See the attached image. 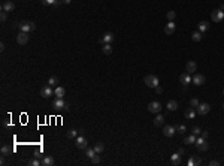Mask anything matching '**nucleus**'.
<instances>
[{
    "label": "nucleus",
    "instance_id": "1",
    "mask_svg": "<svg viewBox=\"0 0 224 166\" xmlns=\"http://www.w3.org/2000/svg\"><path fill=\"white\" fill-rule=\"evenodd\" d=\"M143 82L150 87V88H156V87H158V84H160V80H158V76L157 75H146L145 76V80H143Z\"/></svg>",
    "mask_w": 224,
    "mask_h": 166
},
{
    "label": "nucleus",
    "instance_id": "2",
    "mask_svg": "<svg viewBox=\"0 0 224 166\" xmlns=\"http://www.w3.org/2000/svg\"><path fill=\"white\" fill-rule=\"evenodd\" d=\"M18 29H20V32L30 33V32H33L34 29H36V24H34L33 21H21V23H18Z\"/></svg>",
    "mask_w": 224,
    "mask_h": 166
},
{
    "label": "nucleus",
    "instance_id": "3",
    "mask_svg": "<svg viewBox=\"0 0 224 166\" xmlns=\"http://www.w3.org/2000/svg\"><path fill=\"white\" fill-rule=\"evenodd\" d=\"M211 18H212V21L214 23H221L223 20H224V11L223 9H215V11H212V14H211Z\"/></svg>",
    "mask_w": 224,
    "mask_h": 166
},
{
    "label": "nucleus",
    "instance_id": "4",
    "mask_svg": "<svg viewBox=\"0 0 224 166\" xmlns=\"http://www.w3.org/2000/svg\"><path fill=\"white\" fill-rule=\"evenodd\" d=\"M163 109V105L160 103V102H151L150 105H148V111L151 112V114H158V112Z\"/></svg>",
    "mask_w": 224,
    "mask_h": 166
},
{
    "label": "nucleus",
    "instance_id": "5",
    "mask_svg": "<svg viewBox=\"0 0 224 166\" xmlns=\"http://www.w3.org/2000/svg\"><path fill=\"white\" fill-rule=\"evenodd\" d=\"M211 111V105L209 103H199V106L196 108V112L200 115H206Z\"/></svg>",
    "mask_w": 224,
    "mask_h": 166
},
{
    "label": "nucleus",
    "instance_id": "6",
    "mask_svg": "<svg viewBox=\"0 0 224 166\" xmlns=\"http://www.w3.org/2000/svg\"><path fill=\"white\" fill-rule=\"evenodd\" d=\"M53 106L55 109H69V105L63 100V97H57L54 102H53Z\"/></svg>",
    "mask_w": 224,
    "mask_h": 166
},
{
    "label": "nucleus",
    "instance_id": "7",
    "mask_svg": "<svg viewBox=\"0 0 224 166\" xmlns=\"http://www.w3.org/2000/svg\"><path fill=\"white\" fill-rule=\"evenodd\" d=\"M54 94V90H53V87L51 85H45V87H42V90H40V96L42 97H45V99H48V97H51V96Z\"/></svg>",
    "mask_w": 224,
    "mask_h": 166
},
{
    "label": "nucleus",
    "instance_id": "8",
    "mask_svg": "<svg viewBox=\"0 0 224 166\" xmlns=\"http://www.w3.org/2000/svg\"><path fill=\"white\" fill-rule=\"evenodd\" d=\"M88 147V141L85 139L84 136H76V148L79 150H85Z\"/></svg>",
    "mask_w": 224,
    "mask_h": 166
},
{
    "label": "nucleus",
    "instance_id": "9",
    "mask_svg": "<svg viewBox=\"0 0 224 166\" xmlns=\"http://www.w3.org/2000/svg\"><path fill=\"white\" fill-rule=\"evenodd\" d=\"M163 133H165V136H167V138H172V136L176 133V129H175V126L166 124L165 127H163Z\"/></svg>",
    "mask_w": 224,
    "mask_h": 166
},
{
    "label": "nucleus",
    "instance_id": "10",
    "mask_svg": "<svg viewBox=\"0 0 224 166\" xmlns=\"http://www.w3.org/2000/svg\"><path fill=\"white\" fill-rule=\"evenodd\" d=\"M16 42H18L20 45H25V43L29 42V33L20 32V33H18V36H16Z\"/></svg>",
    "mask_w": 224,
    "mask_h": 166
},
{
    "label": "nucleus",
    "instance_id": "11",
    "mask_svg": "<svg viewBox=\"0 0 224 166\" xmlns=\"http://www.w3.org/2000/svg\"><path fill=\"white\" fill-rule=\"evenodd\" d=\"M15 9V5L12 0H5L2 3V11H6V12H12Z\"/></svg>",
    "mask_w": 224,
    "mask_h": 166
},
{
    "label": "nucleus",
    "instance_id": "12",
    "mask_svg": "<svg viewBox=\"0 0 224 166\" xmlns=\"http://www.w3.org/2000/svg\"><path fill=\"white\" fill-rule=\"evenodd\" d=\"M175 30H176V24H175L173 21H169V23L165 25V33L169 34V36H170V34H173Z\"/></svg>",
    "mask_w": 224,
    "mask_h": 166
},
{
    "label": "nucleus",
    "instance_id": "13",
    "mask_svg": "<svg viewBox=\"0 0 224 166\" xmlns=\"http://www.w3.org/2000/svg\"><path fill=\"white\" fill-rule=\"evenodd\" d=\"M115 39V36H114V33H111V32H108V33H105L103 36L100 38V43H111L112 40Z\"/></svg>",
    "mask_w": 224,
    "mask_h": 166
},
{
    "label": "nucleus",
    "instance_id": "14",
    "mask_svg": "<svg viewBox=\"0 0 224 166\" xmlns=\"http://www.w3.org/2000/svg\"><path fill=\"white\" fill-rule=\"evenodd\" d=\"M196 69H197V63L194 62V60H188L187 64H185V71L188 73H193V72H196Z\"/></svg>",
    "mask_w": 224,
    "mask_h": 166
},
{
    "label": "nucleus",
    "instance_id": "15",
    "mask_svg": "<svg viewBox=\"0 0 224 166\" xmlns=\"http://www.w3.org/2000/svg\"><path fill=\"white\" fill-rule=\"evenodd\" d=\"M42 166H54L55 165V160H54V157H51V156H44V159L40 160Z\"/></svg>",
    "mask_w": 224,
    "mask_h": 166
},
{
    "label": "nucleus",
    "instance_id": "16",
    "mask_svg": "<svg viewBox=\"0 0 224 166\" xmlns=\"http://www.w3.org/2000/svg\"><path fill=\"white\" fill-rule=\"evenodd\" d=\"M205 76L202 75V73H194V76H193V84H196V85H203L205 84Z\"/></svg>",
    "mask_w": 224,
    "mask_h": 166
},
{
    "label": "nucleus",
    "instance_id": "17",
    "mask_svg": "<svg viewBox=\"0 0 224 166\" xmlns=\"http://www.w3.org/2000/svg\"><path fill=\"white\" fill-rule=\"evenodd\" d=\"M179 81H181V84L187 85V84H190L193 81V78L190 76V73H188V72H185V73H182V75L179 76Z\"/></svg>",
    "mask_w": 224,
    "mask_h": 166
},
{
    "label": "nucleus",
    "instance_id": "18",
    "mask_svg": "<svg viewBox=\"0 0 224 166\" xmlns=\"http://www.w3.org/2000/svg\"><path fill=\"white\" fill-rule=\"evenodd\" d=\"M202 163V159L200 157H190V159H188V162H187V165L188 166H197V165H200Z\"/></svg>",
    "mask_w": 224,
    "mask_h": 166
},
{
    "label": "nucleus",
    "instance_id": "19",
    "mask_svg": "<svg viewBox=\"0 0 224 166\" xmlns=\"http://www.w3.org/2000/svg\"><path fill=\"white\" fill-rule=\"evenodd\" d=\"M184 115H185V118L193 120V118L196 117V111H194V108H187V109L184 111Z\"/></svg>",
    "mask_w": 224,
    "mask_h": 166
},
{
    "label": "nucleus",
    "instance_id": "20",
    "mask_svg": "<svg viewBox=\"0 0 224 166\" xmlns=\"http://www.w3.org/2000/svg\"><path fill=\"white\" fill-rule=\"evenodd\" d=\"M209 29V23L208 21H200L199 24H197V30H199V32H206V30H208Z\"/></svg>",
    "mask_w": 224,
    "mask_h": 166
},
{
    "label": "nucleus",
    "instance_id": "21",
    "mask_svg": "<svg viewBox=\"0 0 224 166\" xmlns=\"http://www.w3.org/2000/svg\"><path fill=\"white\" fill-rule=\"evenodd\" d=\"M54 94L57 96V97H64V94H66V88H64V87H55Z\"/></svg>",
    "mask_w": 224,
    "mask_h": 166
},
{
    "label": "nucleus",
    "instance_id": "22",
    "mask_svg": "<svg viewBox=\"0 0 224 166\" xmlns=\"http://www.w3.org/2000/svg\"><path fill=\"white\" fill-rule=\"evenodd\" d=\"M170 163L173 165V166H178V165L181 163V156H179V153H175V154H172Z\"/></svg>",
    "mask_w": 224,
    "mask_h": 166
},
{
    "label": "nucleus",
    "instance_id": "23",
    "mask_svg": "<svg viewBox=\"0 0 224 166\" xmlns=\"http://www.w3.org/2000/svg\"><path fill=\"white\" fill-rule=\"evenodd\" d=\"M196 148H197L199 151H208L209 144L206 142V141H203V142H200V144H196Z\"/></svg>",
    "mask_w": 224,
    "mask_h": 166
},
{
    "label": "nucleus",
    "instance_id": "24",
    "mask_svg": "<svg viewBox=\"0 0 224 166\" xmlns=\"http://www.w3.org/2000/svg\"><path fill=\"white\" fill-rule=\"evenodd\" d=\"M102 51H103V54H106V56L112 54V45H111V43H103Z\"/></svg>",
    "mask_w": 224,
    "mask_h": 166
},
{
    "label": "nucleus",
    "instance_id": "25",
    "mask_svg": "<svg viewBox=\"0 0 224 166\" xmlns=\"http://www.w3.org/2000/svg\"><path fill=\"white\" fill-rule=\"evenodd\" d=\"M184 144H187V145L196 144V135H194V133H193V135H188V136L184 139Z\"/></svg>",
    "mask_w": 224,
    "mask_h": 166
},
{
    "label": "nucleus",
    "instance_id": "26",
    "mask_svg": "<svg viewBox=\"0 0 224 166\" xmlns=\"http://www.w3.org/2000/svg\"><path fill=\"white\" fill-rule=\"evenodd\" d=\"M166 108H167L169 111H175V109H178V102H176V100H169Z\"/></svg>",
    "mask_w": 224,
    "mask_h": 166
},
{
    "label": "nucleus",
    "instance_id": "27",
    "mask_svg": "<svg viewBox=\"0 0 224 166\" xmlns=\"http://www.w3.org/2000/svg\"><path fill=\"white\" fill-rule=\"evenodd\" d=\"M163 123H165V117H163L161 114H158L156 118H154V124L156 126H163Z\"/></svg>",
    "mask_w": 224,
    "mask_h": 166
},
{
    "label": "nucleus",
    "instance_id": "28",
    "mask_svg": "<svg viewBox=\"0 0 224 166\" xmlns=\"http://www.w3.org/2000/svg\"><path fill=\"white\" fill-rule=\"evenodd\" d=\"M94 150H96V153H97V154H102L103 151H105V144L97 142L96 145H94Z\"/></svg>",
    "mask_w": 224,
    "mask_h": 166
},
{
    "label": "nucleus",
    "instance_id": "29",
    "mask_svg": "<svg viewBox=\"0 0 224 166\" xmlns=\"http://www.w3.org/2000/svg\"><path fill=\"white\" fill-rule=\"evenodd\" d=\"M191 39H193L194 42H200V40H202V32H199V30L194 32V33L191 34Z\"/></svg>",
    "mask_w": 224,
    "mask_h": 166
},
{
    "label": "nucleus",
    "instance_id": "30",
    "mask_svg": "<svg viewBox=\"0 0 224 166\" xmlns=\"http://www.w3.org/2000/svg\"><path fill=\"white\" fill-rule=\"evenodd\" d=\"M96 154H97V153H96V150H94V148H88V147L85 148V156H87L88 159H91V157L96 156Z\"/></svg>",
    "mask_w": 224,
    "mask_h": 166
},
{
    "label": "nucleus",
    "instance_id": "31",
    "mask_svg": "<svg viewBox=\"0 0 224 166\" xmlns=\"http://www.w3.org/2000/svg\"><path fill=\"white\" fill-rule=\"evenodd\" d=\"M11 151H12V150L9 148V145H3V147H2V150H0V153H2L3 157H5V156H9Z\"/></svg>",
    "mask_w": 224,
    "mask_h": 166
},
{
    "label": "nucleus",
    "instance_id": "32",
    "mask_svg": "<svg viewBox=\"0 0 224 166\" xmlns=\"http://www.w3.org/2000/svg\"><path fill=\"white\" fill-rule=\"evenodd\" d=\"M66 136H67L69 139H70V138H76V136H78V130H75V129H70V130H69V132L66 133Z\"/></svg>",
    "mask_w": 224,
    "mask_h": 166
},
{
    "label": "nucleus",
    "instance_id": "33",
    "mask_svg": "<svg viewBox=\"0 0 224 166\" xmlns=\"http://www.w3.org/2000/svg\"><path fill=\"white\" fill-rule=\"evenodd\" d=\"M175 129H176V132H178V133H181V135H184V133L187 132V127H185L184 124H178Z\"/></svg>",
    "mask_w": 224,
    "mask_h": 166
},
{
    "label": "nucleus",
    "instance_id": "34",
    "mask_svg": "<svg viewBox=\"0 0 224 166\" xmlns=\"http://www.w3.org/2000/svg\"><path fill=\"white\" fill-rule=\"evenodd\" d=\"M57 84H58V78L57 76H51L49 80H48V85H51V87H54Z\"/></svg>",
    "mask_w": 224,
    "mask_h": 166
},
{
    "label": "nucleus",
    "instance_id": "35",
    "mask_svg": "<svg viewBox=\"0 0 224 166\" xmlns=\"http://www.w3.org/2000/svg\"><path fill=\"white\" fill-rule=\"evenodd\" d=\"M175 16H176V12H175V11H169V12H167V20H169V21H173Z\"/></svg>",
    "mask_w": 224,
    "mask_h": 166
},
{
    "label": "nucleus",
    "instance_id": "36",
    "mask_svg": "<svg viewBox=\"0 0 224 166\" xmlns=\"http://www.w3.org/2000/svg\"><path fill=\"white\" fill-rule=\"evenodd\" d=\"M29 165H30V166H39V165H42V163H40L38 159H30V160H29Z\"/></svg>",
    "mask_w": 224,
    "mask_h": 166
},
{
    "label": "nucleus",
    "instance_id": "37",
    "mask_svg": "<svg viewBox=\"0 0 224 166\" xmlns=\"http://www.w3.org/2000/svg\"><path fill=\"white\" fill-rule=\"evenodd\" d=\"M6 20H8V12L6 11H2V14H0V21L5 23Z\"/></svg>",
    "mask_w": 224,
    "mask_h": 166
},
{
    "label": "nucleus",
    "instance_id": "38",
    "mask_svg": "<svg viewBox=\"0 0 224 166\" xmlns=\"http://www.w3.org/2000/svg\"><path fill=\"white\" fill-rule=\"evenodd\" d=\"M199 103H200V102L197 100V99H191V100H190V106H191V108H197V106H199Z\"/></svg>",
    "mask_w": 224,
    "mask_h": 166
},
{
    "label": "nucleus",
    "instance_id": "39",
    "mask_svg": "<svg viewBox=\"0 0 224 166\" xmlns=\"http://www.w3.org/2000/svg\"><path fill=\"white\" fill-rule=\"evenodd\" d=\"M91 162H93L94 165H99V163H100V156H97V154L93 156V157H91Z\"/></svg>",
    "mask_w": 224,
    "mask_h": 166
},
{
    "label": "nucleus",
    "instance_id": "40",
    "mask_svg": "<svg viewBox=\"0 0 224 166\" xmlns=\"http://www.w3.org/2000/svg\"><path fill=\"white\" fill-rule=\"evenodd\" d=\"M200 132H202L200 127H197V126H194V127H193V133H194V135H200Z\"/></svg>",
    "mask_w": 224,
    "mask_h": 166
},
{
    "label": "nucleus",
    "instance_id": "41",
    "mask_svg": "<svg viewBox=\"0 0 224 166\" xmlns=\"http://www.w3.org/2000/svg\"><path fill=\"white\" fill-rule=\"evenodd\" d=\"M220 165V162H217V160H211L209 162V166H218Z\"/></svg>",
    "mask_w": 224,
    "mask_h": 166
},
{
    "label": "nucleus",
    "instance_id": "42",
    "mask_svg": "<svg viewBox=\"0 0 224 166\" xmlns=\"http://www.w3.org/2000/svg\"><path fill=\"white\" fill-rule=\"evenodd\" d=\"M156 91H157V93L160 94V93H163V88H161V87L158 85V87H156Z\"/></svg>",
    "mask_w": 224,
    "mask_h": 166
},
{
    "label": "nucleus",
    "instance_id": "43",
    "mask_svg": "<svg viewBox=\"0 0 224 166\" xmlns=\"http://www.w3.org/2000/svg\"><path fill=\"white\" fill-rule=\"evenodd\" d=\"M208 136H209V133H208V132H202V138H205V139H206Z\"/></svg>",
    "mask_w": 224,
    "mask_h": 166
},
{
    "label": "nucleus",
    "instance_id": "44",
    "mask_svg": "<svg viewBox=\"0 0 224 166\" xmlns=\"http://www.w3.org/2000/svg\"><path fill=\"white\" fill-rule=\"evenodd\" d=\"M11 123H9V121H8V120H3V126H9Z\"/></svg>",
    "mask_w": 224,
    "mask_h": 166
},
{
    "label": "nucleus",
    "instance_id": "45",
    "mask_svg": "<svg viewBox=\"0 0 224 166\" xmlns=\"http://www.w3.org/2000/svg\"><path fill=\"white\" fill-rule=\"evenodd\" d=\"M61 2H63L64 5H69V3H70V2H72V0H61Z\"/></svg>",
    "mask_w": 224,
    "mask_h": 166
},
{
    "label": "nucleus",
    "instance_id": "46",
    "mask_svg": "<svg viewBox=\"0 0 224 166\" xmlns=\"http://www.w3.org/2000/svg\"><path fill=\"white\" fill-rule=\"evenodd\" d=\"M0 49H2V51H5V43H3V42L0 43Z\"/></svg>",
    "mask_w": 224,
    "mask_h": 166
},
{
    "label": "nucleus",
    "instance_id": "47",
    "mask_svg": "<svg viewBox=\"0 0 224 166\" xmlns=\"http://www.w3.org/2000/svg\"><path fill=\"white\" fill-rule=\"evenodd\" d=\"M40 3H42V5H45V3H46V0H40Z\"/></svg>",
    "mask_w": 224,
    "mask_h": 166
},
{
    "label": "nucleus",
    "instance_id": "48",
    "mask_svg": "<svg viewBox=\"0 0 224 166\" xmlns=\"http://www.w3.org/2000/svg\"><path fill=\"white\" fill-rule=\"evenodd\" d=\"M223 108H224V105H223Z\"/></svg>",
    "mask_w": 224,
    "mask_h": 166
}]
</instances>
